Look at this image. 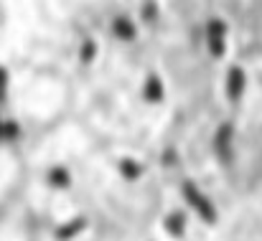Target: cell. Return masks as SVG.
<instances>
[{
	"mask_svg": "<svg viewBox=\"0 0 262 241\" xmlns=\"http://www.w3.org/2000/svg\"><path fill=\"white\" fill-rule=\"evenodd\" d=\"M181 193H183V201L188 203V208L204 221V224H216L219 221V211H216V206L211 203V198L193 183V180H183L181 183Z\"/></svg>",
	"mask_w": 262,
	"mask_h": 241,
	"instance_id": "obj_1",
	"label": "cell"
},
{
	"mask_svg": "<svg viewBox=\"0 0 262 241\" xmlns=\"http://www.w3.org/2000/svg\"><path fill=\"white\" fill-rule=\"evenodd\" d=\"M204 41H206V49L214 59H222L227 54V41H229V26L224 18L219 15H211L204 26Z\"/></svg>",
	"mask_w": 262,
	"mask_h": 241,
	"instance_id": "obj_2",
	"label": "cell"
},
{
	"mask_svg": "<svg viewBox=\"0 0 262 241\" xmlns=\"http://www.w3.org/2000/svg\"><path fill=\"white\" fill-rule=\"evenodd\" d=\"M245 91H247V71L234 64V66H229V71H227L224 94H227V99H229L232 104H237V102L245 97Z\"/></svg>",
	"mask_w": 262,
	"mask_h": 241,
	"instance_id": "obj_3",
	"label": "cell"
},
{
	"mask_svg": "<svg viewBox=\"0 0 262 241\" xmlns=\"http://www.w3.org/2000/svg\"><path fill=\"white\" fill-rule=\"evenodd\" d=\"M110 31H112V36H115L117 41H122V43H130V41L138 38V23H135V18H130L127 13H117V15L112 18V23H110Z\"/></svg>",
	"mask_w": 262,
	"mask_h": 241,
	"instance_id": "obj_4",
	"label": "cell"
},
{
	"mask_svg": "<svg viewBox=\"0 0 262 241\" xmlns=\"http://www.w3.org/2000/svg\"><path fill=\"white\" fill-rule=\"evenodd\" d=\"M232 142H234V125L222 122V127L214 132V153L219 155L222 162H229L232 158Z\"/></svg>",
	"mask_w": 262,
	"mask_h": 241,
	"instance_id": "obj_5",
	"label": "cell"
},
{
	"mask_svg": "<svg viewBox=\"0 0 262 241\" xmlns=\"http://www.w3.org/2000/svg\"><path fill=\"white\" fill-rule=\"evenodd\" d=\"M143 99L150 102V104H161L166 99V84L156 71H150L143 81Z\"/></svg>",
	"mask_w": 262,
	"mask_h": 241,
	"instance_id": "obj_6",
	"label": "cell"
},
{
	"mask_svg": "<svg viewBox=\"0 0 262 241\" xmlns=\"http://www.w3.org/2000/svg\"><path fill=\"white\" fill-rule=\"evenodd\" d=\"M163 229H166L173 239H183V234H186V213H183V211H171V213L163 219Z\"/></svg>",
	"mask_w": 262,
	"mask_h": 241,
	"instance_id": "obj_7",
	"label": "cell"
},
{
	"mask_svg": "<svg viewBox=\"0 0 262 241\" xmlns=\"http://www.w3.org/2000/svg\"><path fill=\"white\" fill-rule=\"evenodd\" d=\"M84 229H87V221H84L82 216L69 219L67 224H61V226L56 229V239L59 241H69V239H74V236H79Z\"/></svg>",
	"mask_w": 262,
	"mask_h": 241,
	"instance_id": "obj_8",
	"label": "cell"
},
{
	"mask_svg": "<svg viewBox=\"0 0 262 241\" xmlns=\"http://www.w3.org/2000/svg\"><path fill=\"white\" fill-rule=\"evenodd\" d=\"M117 170L125 180H138L143 175V162L135 160V158H120L117 160Z\"/></svg>",
	"mask_w": 262,
	"mask_h": 241,
	"instance_id": "obj_9",
	"label": "cell"
},
{
	"mask_svg": "<svg viewBox=\"0 0 262 241\" xmlns=\"http://www.w3.org/2000/svg\"><path fill=\"white\" fill-rule=\"evenodd\" d=\"M49 183L56 190H67L72 185V173L64 165H54V167H49Z\"/></svg>",
	"mask_w": 262,
	"mask_h": 241,
	"instance_id": "obj_10",
	"label": "cell"
},
{
	"mask_svg": "<svg viewBox=\"0 0 262 241\" xmlns=\"http://www.w3.org/2000/svg\"><path fill=\"white\" fill-rule=\"evenodd\" d=\"M94 59H97V41H94V38H84L82 46H79V61L87 66Z\"/></svg>",
	"mask_w": 262,
	"mask_h": 241,
	"instance_id": "obj_11",
	"label": "cell"
},
{
	"mask_svg": "<svg viewBox=\"0 0 262 241\" xmlns=\"http://www.w3.org/2000/svg\"><path fill=\"white\" fill-rule=\"evenodd\" d=\"M153 13L158 15V5L153 0H145V5H143V20L145 23H153Z\"/></svg>",
	"mask_w": 262,
	"mask_h": 241,
	"instance_id": "obj_12",
	"label": "cell"
}]
</instances>
